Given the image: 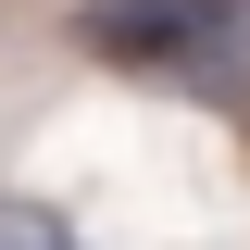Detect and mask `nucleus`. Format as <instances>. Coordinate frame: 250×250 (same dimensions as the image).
<instances>
[{
	"instance_id": "1",
	"label": "nucleus",
	"mask_w": 250,
	"mask_h": 250,
	"mask_svg": "<svg viewBox=\"0 0 250 250\" xmlns=\"http://www.w3.org/2000/svg\"><path fill=\"white\" fill-rule=\"evenodd\" d=\"M75 38L188 100H250V0H75Z\"/></svg>"
},
{
	"instance_id": "2",
	"label": "nucleus",
	"mask_w": 250,
	"mask_h": 250,
	"mask_svg": "<svg viewBox=\"0 0 250 250\" xmlns=\"http://www.w3.org/2000/svg\"><path fill=\"white\" fill-rule=\"evenodd\" d=\"M0 250H88V238H75V213H50V200H25V188H0Z\"/></svg>"
}]
</instances>
